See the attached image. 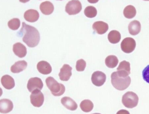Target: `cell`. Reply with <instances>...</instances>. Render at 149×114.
<instances>
[{"mask_svg":"<svg viewBox=\"0 0 149 114\" xmlns=\"http://www.w3.org/2000/svg\"><path fill=\"white\" fill-rule=\"evenodd\" d=\"M107 76L104 73L97 71L92 74L91 80L93 84L97 87H100L105 83Z\"/></svg>","mask_w":149,"mask_h":114,"instance_id":"cell-9","label":"cell"},{"mask_svg":"<svg viewBox=\"0 0 149 114\" xmlns=\"http://www.w3.org/2000/svg\"><path fill=\"white\" fill-rule=\"evenodd\" d=\"M84 12L85 15L89 18L95 17L97 13L96 9L93 6H88L86 7Z\"/></svg>","mask_w":149,"mask_h":114,"instance_id":"cell-26","label":"cell"},{"mask_svg":"<svg viewBox=\"0 0 149 114\" xmlns=\"http://www.w3.org/2000/svg\"><path fill=\"white\" fill-rule=\"evenodd\" d=\"M92 114H101L99 113H95Z\"/></svg>","mask_w":149,"mask_h":114,"instance_id":"cell-31","label":"cell"},{"mask_svg":"<svg viewBox=\"0 0 149 114\" xmlns=\"http://www.w3.org/2000/svg\"><path fill=\"white\" fill-rule=\"evenodd\" d=\"M72 68L68 64H65L61 69L59 76L60 79L63 81H68L72 75Z\"/></svg>","mask_w":149,"mask_h":114,"instance_id":"cell-11","label":"cell"},{"mask_svg":"<svg viewBox=\"0 0 149 114\" xmlns=\"http://www.w3.org/2000/svg\"><path fill=\"white\" fill-rule=\"evenodd\" d=\"M13 51L15 55L20 58L25 57L27 53V48L21 43L18 42L13 46Z\"/></svg>","mask_w":149,"mask_h":114,"instance_id":"cell-13","label":"cell"},{"mask_svg":"<svg viewBox=\"0 0 149 114\" xmlns=\"http://www.w3.org/2000/svg\"><path fill=\"white\" fill-rule=\"evenodd\" d=\"M117 74L120 77H126L130 73V64L128 61H124L121 62L117 68Z\"/></svg>","mask_w":149,"mask_h":114,"instance_id":"cell-10","label":"cell"},{"mask_svg":"<svg viewBox=\"0 0 149 114\" xmlns=\"http://www.w3.org/2000/svg\"><path fill=\"white\" fill-rule=\"evenodd\" d=\"M47 86L52 94L55 96H60L64 93L65 91V86L59 83L53 77H49L46 79Z\"/></svg>","mask_w":149,"mask_h":114,"instance_id":"cell-3","label":"cell"},{"mask_svg":"<svg viewBox=\"0 0 149 114\" xmlns=\"http://www.w3.org/2000/svg\"><path fill=\"white\" fill-rule=\"evenodd\" d=\"M111 78L112 84L115 88L119 91L125 90L129 86L131 83V78L130 76L120 77L118 75L117 72L112 73Z\"/></svg>","mask_w":149,"mask_h":114,"instance_id":"cell-2","label":"cell"},{"mask_svg":"<svg viewBox=\"0 0 149 114\" xmlns=\"http://www.w3.org/2000/svg\"><path fill=\"white\" fill-rule=\"evenodd\" d=\"M61 104L67 109L74 111L77 109L78 105L76 103L69 97H65L61 99Z\"/></svg>","mask_w":149,"mask_h":114,"instance_id":"cell-17","label":"cell"},{"mask_svg":"<svg viewBox=\"0 0 149 114\" xmlns=\"http://www.w3.org/2000/svg\"><path fill=\"white\" fill-rule=\"evenodd\" d=\"M136 43L134 39L131 38H126L123 40L121 44V49L125 53H130L134 50Z\"/></svg>","mask_w":149,"mask_h":114,"instance_id":"cell-7","label":"cell"},{"mask_svg":"<svg viewBox=\"0 0 149 114\" xmlns=\"http://www.w3.org/2000/svg\"><path fill=\"white\" fill-rule=\"evenodd\" d=\"M86 66V63L83 59L79 60L76 62V69L77 71L82 72L84 70Z\"/></svg>","mask_w":149,"mask_h":114,"instance_id":"cell-28","label":"cell"},{"mask_svg":"<svg viewBox=\"0 0 149 114\" xmlns=\"http://www.w3.org/2000/svg\"><path fill=\"white\" fill-rule=\"evenodd\" d=\"M123 14L126 18L132 19L135 17L136 14V10L133 6L128 5L125 8Z\"/></svg>","mask_w":149,"mask_h":114,"instance_id":"cell-24","label":"cell"},{"mask_svg":"<svg viewBox=\"0 0 149 114\" xmlns=\"http://www.w3.org/2000/svg\"><path fill=\"white\" fill-rule=\"evenodd\" d=\"M82 8L81 2L74 0L70 1L67 3L65 7V11L70 15H72L79 14Z\"/></svg>","mask_w":149,"mask_h":114,"instance_id":"cell-5","label":"cell"},{"mask_svg":"<svg viewBox=\"0 0 149 114\" xmlns=\"http://www.w3.org/2000/svg\"><path fill=\"white\" fill-rule=\"evenodd\" d=\"M93 29L98 34L102 35L105 33L109 29V25L107 23L102 21L94 22L93 25Z\"/></svg>","mask_w":149,"mask_h":114,"instance_id":"cell-15","label":"cell"},{"mask_svg":"<svg viewBox=\"0 0 149 114\" xmlns=\"http://www.w3.org/2000/svg\"><path fill=\"white\" fill-rule=\"evenodd\" d=\"M37 69L40 73L48 75L52 71V66L47 61H42L39 62L37 65Z\"/></svg>","mask_w":149,"mask_h":114,"instance_id":"cell-16","label":"cell"},{"mask_svg":"<svg viewBox=\"0 0 149 114\" xmlns=\"http://www.w3.org/2000/svg\"><path fill=\"white\" fill-rule=\"evenodd\" d=\"M116 114H130V113L127 110L123 109L117 112Z\"/></svg>","mask_w":149,"mask_h":114,"instance_id":"cell-30","label":"cell"},{"mask_svg":"<svg viewBox=\"0 0 149 114\" xmlns=\"http://www.w3.org/2000/svg\"><path fill=\"white\" fill-rule=\"evenodd\" d=\"M105 63L108 68H113L117 66L118 63V60L116 56L113 55H109L106 58Z\"/></svg>","mask_w":149,"mask_h":114,"instance_id":"cell-23","label":"cell"},{"mask_svg":"<svg viewBox=\"0 0 149 114\" xmlns=\"http://www.w3.org/2000/svg\"><path fill=\"white\" fill-rule=\"evenodd\" d=\"M2 85L7 89H11L15 87L14 80L12 77L6 75L2 77L1 80Z\"/></svg>","mask_w":149,"mask_h":114,"instance_id":"cell-18","label":"cell"},{"mask_svg":"<svg viewBox=\"0 0 149 114\" xmlns=\"http://www.w3.org/2000/svg\"><path fill=\"white\" fill-rule=\"evenodd\" d=\"M19 35H23V41L30 48L38 45L40 40V35L36 28L27 25L23 22Z\"/></svg>","mask_w":149,"mask_h":114,"instance_id":"cell-1","label":"cell"},{"mask_svg":"<svg viewBox=\"0 0 149 114\" xmlns=\"http://www.w3.org/2000/svg\"><path fill=\"white\" fill-rule=\"evenodd\" d=\"M20 25V20L18 18H13L9 20L8 23L9 28L11 29L16 30L18 29Z\"/></svg>","mask_w":149,"mask_h":114,"instance_id":"cell-27","label":"cell"},{"mask_svg":"<svg viewBox=\"0 0 149 114\" xmlns=\"http://www.w3.org/2000/svg\"><path fill=\"white\" fill-rule=\"evenodd\" d=\"M128 30L130 35H133L139 34L141 30L140 22L137 20H134L130 22L128 25Z\"/></svg>","mask_w":149,"mask_h":114,"instance_id":"cell-21","label":"cell"},{"mask_svg":"<svg viewBox=\"0 0 149 114\" xmlns=\"http://www.w3.org/2000/svg\"><path fill=\"white\" fill-rule=\"evenodd\" d=\"M80 106L83 111L89 113L92 111L94 108V104L91 100L86 99L83 101L80 104Z\"/></svg>","mask_w":149,"mask_h":114,"instance_id":"cell-25","label":"cell"},{"mask_svg":"<svg viewBox=\"0 0 149 114\" xmlns=\"http://www.w3.org/2000/svg\"><path fill=\"white\" fill-rule=\"evenodd\" d=\"M13 102L8 99H2L0 101V112L2 113H7L12 111L13 108Z\"/></svg>","mask_w":149,"mask_h":114,"instance_id":"cell-12","label":"cell"},{"mask_svg":"<svg viewBox=\"0 0 149 114\" xmlns=\"http://www.w3.org/2000/svg\"><path fill=\"white\" fill-rule=\"evenodd\" d=\"M142 75L143 79L149 84V65L146 66L143 70Z\"/></svg>","mask_w":149,"mask_h":114,"instance_id":"cell-29","label":"cell"},{"mask_svg":"<svg viewBox=\"0 0 149 114\" xmlns=\"http://www.w3.org/2000/svg\"><path fill=\"white\" fill-rule=\"evenodd\" d=\"M121 37L120 32L115 30L111 31L108 35L109 41L113 44H116L120 42Z\"/></svg>","mask_w":149,"mask_h":114,"instance_id":"cell-22","label":"cell"},{"mask_svg":"<svg viewBox=\"0 0 149 114\" xmlns=\"http://www.w3.org/2000/svg\"><path fill=\"white\" fill-rule=\"evenodd\" d=\"M139 100V97L136 93L128 91L123 96L122 102L126 107L132 109L137 105Z\"/></svg>","mask_w":149,"mask_h":114,"instance_id":"cell-4","label":"cell"},{"mask_svg":"<svg viewBox=\"0 0 149 114\" xmlns=\"http://www.w3.org/2000/svg\"><path fill=\"white\" fill-rule=\"evenodd\" d=\"M31 102L32 105L35 107H40L44 100V95L39 90L33 91L30 96Z\"/></svg>","mask_w":149,"mask_h":114,"instance_id":"cell-6","label":"cell"},{"mask_svg":"<svg viewBox=\"0 0 149 114\" xmlns=\"http://www.w3.org/2000/svg\"><path fill=\"white\" fill-rule=\"evenodd\" d=\"M27 63L25 61H19L13 65L10 68L11 72L14 73H18L23 71L26 68Z\"/></svg>","mask_w":149,"mask_h":114,"instance_id":"cell-20","label":"cell"},{"mask_svg":"<svg viewBox=\"0 0 149 114\" xmlns=\"http://www.w3.org/2000/svg\"><path fill=\"white\" fill-rule=\"evenodd\" d=\"M40 15L38 11L34 9H29L24 13V17L27 21L30 22L36 21L39 19Z\"/></svg>","mask_w":149,"mask_h":114,"instance_id":"cell-14","label":"cell"},{"mask_svg":"<svg viewBox=\"0 0 149 114\" xmlns=\"http://www.w3.org/2000/svg\"><path fill=\"white\" fill-rule=\"evenodd\" d=\"M43 87V83L40 78H31L28 81L27 88L30 92L32 93L36 90H41Z\"/></svg>","mask_w":149,"mask_h":114,"instance_id":"cell-8","label":"cell"},{"mask_svg":"<svg viewBox=\"0 0 149 114\" xmlns=\"http://www.w3.org/2000/svg\"><path fill=\"white\" fill-rule=\"evenodd\" d=\"M54 9V5L51 2L46 1L41 3L40 9L41 12L46 15H48L53 12Z\"/></svg>","mask_w":149,"mask_h":114,"instance_id":"cell-19","label":"cell"}]
</instances>
